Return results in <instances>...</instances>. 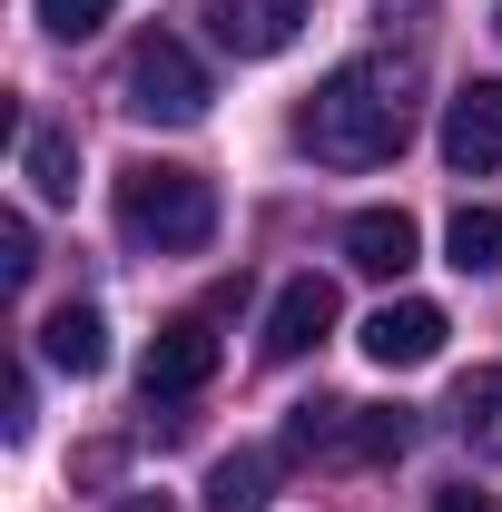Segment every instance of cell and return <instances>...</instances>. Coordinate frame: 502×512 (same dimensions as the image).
<instances>
[{
  "mask_svg": "<svg viewBox=\"0 0 502 512\" xmlns=\"http://www.w3.org/2000/svg\"><path fill=\"white\" fill-rule=\"evenodd\" d=\"M443 335H453V316H443L434 296H394V306L365 316V355H375L384 375H414V365L443 355Z\"/></svg>",
  "mask_w": 502,
  "mask_h": 512,
  "instance_id": "52a82bcc",
  "label": "cell"
},
{
  "mask_svg": "<svg viewBox=\"0 0 502 512\" xmlns=\"http://www.w3.org/2000/svg\"><path fill=\"white\" fill-rule=\"evenodd\" d=\"M197 20H207L217 50H237V60H276V50L315 20V0H197Z\"/></svg>",
  "mask_w": 502,
  "mask_h": 512,
  "instance_id": "5b68a950",
  "label": "cell"
},
{
  "mask_svg": "<svg viewBox=\"0 0 502 512\" xmlns=\"http://www.w3.org/2000/svg\"><path fill=\"white\" fill-rule=\"evenodd\" d=\"M99 20H109V0H40V30L50 40H89Z\"/></svg>",
  "mask_w": 502,
  "mask_h": 512,
  "instance_id": "e0dca14e",
  "label": "cell"
},
{
  "mask_svg": "<svg viewBox=\"0 0 502 512\" xmlns=\"http://www.w3.org/2000/svg\"><path fill=\"white\" fill-rule=\"evenodd\" d=\"M207 375H217V325L207 316H168L158 335H148V355H138V394H148V404L197 394Z\"/></svg>",
  "mask_w": 502,
  "mask_h": 512,
  "instance_id": "8992f818",
  "label": "cell"
},
{
  "mask_svg": "<svg viewBox=\"0 0 502 512\" xmlns=\"http://www.w3.org/2000/svg\"><path fill=\"white\" fill-rule=\"evenodd\" d=\"M414 89H424V69L394 60V50L325 69L306 89V109H296V148L315 168H384L414 138Z\"/></svg>",
  "mask_w": 502,
  "mask_h": 512,
  "instance_id": "6da1fadb",
  "label": "cell"
},
{
  "mask_svg": "<svg viewBox=\"0 0 502 512\" xmlns=\"http://www.w3.org/2000/svg\"><path fill=\"white\" fill-rule=\"evenodd\" d=\"M414 247H424V237H414L404 207H365V217H345V266H355V276H404Z\"/></svg>",
  "mask_w": 502,
  "mask_h": 512,
  "instance_id": "30bf717a",
  "label": "cell"
},
{
  "mask_svg": "<svg viewBox=\"0 0 502 512\" xmlns=\"http://www.w3.org/2000/svg\"><path fill=\"white\" fill-rule=\"evenodd\" d=\"M434 512H493V503H483V493H443Z\"/></svg>",
  "mask_w": 502,
  "mask_h": 512,
  "instance_id": "d6986e66",
  "label": "cell"
},
{
  "mask_svg": "<svg viewBox=\"0 0 502 512\" xmlns=\"http://www.w3.org/2000/svg\"><path fill=\"white\" fill-rule=\"evenodd\" d=\"M119 237L148 247V256H197L217 237V188L197 168L138 158V168H119Z\"/></svg>",
  "mask_w": 502,
  "mask_h": 512,
  "instance_id": "7a4b0ae2",
  "label": "cell"
},
{
  "mask_svg": "<svg viewBox=\"0 0 502 512\" xmlns=\"http://www.w3.org/2000/svg\"><path fill=\"white\" fill-rule=\"evenodd\" d=\"M119 512H178V503H168V493H128Z\"/></svg>",
  "mask_w": 502,
  "mask_h": 512,
  "instance_id": "ffe728a7",
  "label": "cell"
},
{
  "mask_svg": "<svg viewBox=\"0 0 502 512\" xmlns=\"http://www.w3.org/2000/svg\"><path fill=\"white\" fill-rule=\"evenodd\" d=\"M276 503V453H227L217 473H207V512H266Z\"/></svg>",
  "mask_w": 502,
  "mask_h": 512,
  "instance_id": "5bb4252c",
  "label": "cell"
},
{
  "mask_svg": "<svg viewBox=\"0 0 502 512\" xmlns=\"http://www.w3.org/2000/svg\"><path fill=\"white\" fill-rule=\"evenodd\" d=\"M20 178H30V197H50V207L79 197V148H69V128H50V119L20 128Z\"/></svg>",
  "mask_w": 502,
  "mask_h": 512,
  "instance_id": "8fae6325",
  "label": "cell"
},
{
  "mask_svg": "<svg viewBox=\"0 0 502 512\" xmlns=\"http://www.w3.org/2000/svg\"><path fill=\"white\" fill-rule=\"evenodd\" d=\"M453 434L483 453V463H502V365H473V375L453 384Z\"/></svg>",
  "mask_w": 502,
  "mask_h": 512,
  "instance_id": "4fadbf2b",
  "label": "cell"
},
{
  "mask_svg": "<svg viewBox=\"0 0 502 512\" xmlns=\"http://www.w3.org/2000/svg\"><path fill=\"white\" fill-rule=\"evenodd\" d=\"M493 30H502V0H493Z\"/></svg>",
  "mask_w": 502,
  "mask_h": 512,
  "instance_id": "44dd1931",
  "label": "cell"
},
{
  "mask_svg": "<svg viewBox=\"0 0 502 512\" xmlns=\"http://www.w3.org/2000/svg\"><path fill=\"white\" fill-rule=\"evenodd\" d=\"M443 168H463V178L502 168V79H473L443 99Z\"/></svg>",
  "mask_w": 502,
  "mask_h": 512,
  "instance_id": "ba28073f",
  "label": "cell"
},
{
  "mask_svg": "<svg viewBox=\"0 0 502 512\" xmlns=\"http://www.w3.org/2000/svg\"><path fill=\"white\" fill-rule=\"evenodd\" d=\"M335 316H345V306H335V276H286L276 306H266V355H276V365H286V355H315V345L335 335Z\"/></svg>",
  "mask_w": 502,
  "mask_h": 512,
  "instance_id": "9c48e42d",
  "label": "cell"
},
{
  "mask_svg": "<svg viewBox=\"0 0 502 512\" xmlns=\"http://www.w3.org/2000/svg\"><path fill=\"white\" fill-rule=\"evenodd\" d=\"M443 256H453L463 276H502V207H463V217L443 227Z\"/></svg>",
  "mask_w": 502,
  "mask_h": 512,
  "instance_id": "9a60e30c",
  "label": "cell"
},
{
  "mask_svg": "<svg viewBox=\"0 0 502 512\" xmlns=\"http://www.w3.org/2000/svg\"><path fill=\"white\" fill-rule=\"evenodd\" d=\"M414 444V414L404 404H296L286 414V453L296 463H394Z\"/></svg>",
  "mask_w": 502,
  "mask_h": 512,
  "instance_id": "3957f363",
  "label": "cell"
},
{
  "mask_svg": "<svg viewBox=\"0 0 502 512\" xmlns=\"http://www.w3.org/2000/svg\"><path fill=\"white\" fill-rule=\"evenodd\" d=\"M40 355H50L60 375H99V365H109V325H99V306H50Z\"/></svg>",
  "mask_w": 502,
  "mask_h": 512,
  "instance_id": "7c38bea8",
  "label": "cell"
},
{
  "mask_svg": "<svg viewBox=\"0 0 502 512\" xmlns=\"http://www.w3.org/2000/svg\"><path fill=\"white\" fill-rule=\"evenodd\" d=\"M0 276H10V286H30V276H40V237H30V217H20V207L0 217Z\"/></svg>",
  "mask_w": 502,
  "mask_h": 512,
  "instance_id": "2e32d148",
  "label": "cell"
},
{
  "mask_svg": "<svg viewBox=\"0 0 502 512\" xmlns=\"http://www.w3.org/2000/svg\"><path fill=\"white\" fill-rule=\"evenodd\" d=\"M119 109L148 119V128H197V119H207V69H197V50L168 40V30L138 40L128 69H119Z\"/></svg>",
  "mask_w": 502,
  "mask_h": 512,
  "instance_id": "277c9868",
  "label": "cell"
},
{
  "mask_svg": "<svg viewBox=\"0 0 502 512\" xmlns=\"http://www.w3.org/2000/svg\"><path fill=\"white\" fill-rule=\"evenodd\" d=\"M0 434H10V444L30 434V375H10V394H0Z\"/></svg>",
  "mask_w": 502,
  "mask_h": 512,
  "instance_id": "ac0fdd59",
  "label": "cell"
}]
</instances>
